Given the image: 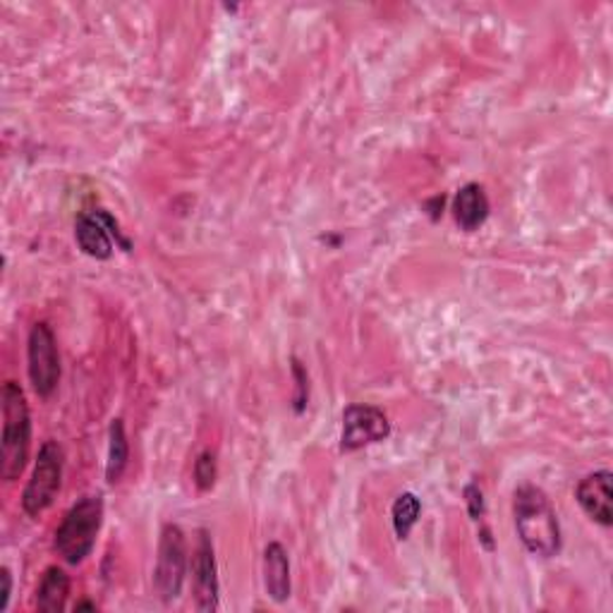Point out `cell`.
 Instances as JSON below:
<instances>
[{"instance_id": "obj_1", "label": "cell", "mask_w": 613, "mask_h": 613, "mask_svg": "<svg viewBox=\"0 0 613 613\" xmlns=\"http://www.w3.org/2000/svg\"><path fill=\"white\" fill-rule=\"evenodd\" d=\"M513 521L517 537L529 554L539 558H554L561 551V523L551 499L535 484H523L513 494Z\"/></svg>"}, {"instance_id": "obj_2", "label": "cell", "mask_w": 613, "mask_h": 613, "mask_svg": "<svg viewBox=\"0 0 613 613\" xmlns=\"http://www.w3.org/2000/svg\"><path fill=\"white\" fill-rule=\"evenodd\" d=\"M32 417L24 391L15 381L3 384V436H0V477L6 482L20 480L30 460Z\"/></svg>"}, {"instance_id": "obj_3", "label": "cell", "mask_w": 613, "mask_h": 613, "mask_svg": "<svg viewBox=\"0 0 613 613\" xmlns=\"http://www.w3.org/2000/svg\"><path fill=\"white\" fill-rule=\"evenodd\" d=\"M103 523V499L99 494L79 499L75 506L65 513L63 523L53 537V549L65 563L79 566L87 556H91L97 544L99 529Z\"/></svg>"}, {"instance_id": "obj_4", "label": "cell", "mask_w": 613, "mask_h": 613, "mask_svg": "<svg viewBox=\"0 0 613 613\" xmlns=\"http://www.w3.org/2000/svg\"><path fill=\"white\" fill-rule=\"evenodd\" d=\"M63 468L65 451L58 441H46L39 448L34 462V472L22 494V511L30 517H39L46 508L53 506L61 486H63Z\"/></svg>"}, {"instance_id": "obj_5", "label": "cell", "mask_w": 613, "mask_h": 613, "mask_svg": "<svg viewBox=\"0 0 613 613\" xmlns=\"http://www.w3.org/2000/svg\"><path fill=\"white\" fill-rule=\"evenodd\" d=\"M26 362H30V381L39 398H51L61 384V352L58 340L46 321L34 324L26 343Z\"/></svg>"}, {"instance_id": "obj_6", "label": "cell", "mask_w": 613, "mask_h": 613, "mask_svg": "<svg viewBox=\"0 0 613 613\" xmlns=\"http://www.w3.org/2000/svg\"><path fill=\"white\" fill-rule=\"evenodd\" d=\"M187 576V541L178 525H166L158 541V558L154 570V590L171 604L180 596Z\"/></svg>"}, {"instance_id": "obj_7", "label": "cell", "mask_w": 613, "mask_h": 613, "mask_svg": "<svg viewBox=\"0 0 613 613\" xmlns=\"http://www.w3.org/2000/svg\"><path fill=\"white\" fill-rule=\"evenodd\" d=\"M75 240L81 252L99 262L113 256V240L130 250V242L118 230V221L106 209L81 211L75 221Z\"/></svg>"}, {"instance_id": "obj_8", "label": "cell", "mask_w": 613, "mask_h": 613, "mask_svg": "<svg viewBox=\"0 0 613 613\" xmlns=\"http://www.w3.org/2000/svg\"><path fill=\"white\" fill-rule=\"evenodd\" d=\"M391 434V422L374 405L352 403L343 413V434H340V451L355 453L364 446L384 441Z\"/></svg>"}, {"instance_id": "obj_9", "label": "cell", "mask_w": 613, "mask_h": 613, "mask_svg": "<svg viewBox=\"0 0 613 613\" xmlns=\"http://www.w3.org/2000/svg\"><path fill=\"white\" fill-rule=\"evenodd\" d=\"M193 588H195V606L201 613H211L218 609V566L214 554V541L207 529H199L197 549L193 558Z\"/></svg>"}, {"instance_id": "obj_10", "label": "cell", "mask_w": 613, "mask_h": 613, "mask_svg": "<svg viewBox=\"0 0 613 613\" xmlns=\"http://www.w3.org/2000/svg\"><path fill=\"white\" fill-rule=\"evenodd\" d=\"M611 480L613 474L609 470H599L580 480L576 489V499L580 508L588 513L590 521L602 527L613 525V506H611Z\"/></svg>"}, {"instance_id": "obj_11", "label": "cell", "mask_w": 613, "mask_h": 613, "mask_svg": "<svg viewBox=\"0 0 613 613\" xmlns=\"http://www.w3.org/2000/svg\"><path fill=\"white\" fill-rule=\"evenodd\" d=\"M264 588L276 604L288 602L293 592L291 558L283 544L278 541H271L264 549Z\"/></svg>"}, {"instance_id": "obj_12", "label": "cell", "mask_w": 613, "mask_h": 613, "mask_svg": "<svg viewBox=\"0 0 613 613\" xmlns=\"http://www.w3.org/2000/svg\"><path fill=\"white\" fill-rule=\"evenodd\" d=\"M489 211H492V207H489V197L480 183H468L458 189L453 199V216L456 223L466 230V233L480 230L486 223Z\"/></svg>"}, {"instance_id": "obj_13", "label": "cell", "mask_w": 613, "mask_h": 613, "mask_svg": "<svg viewBox=\"0 0 613 613\" xmlns=\"http://www.w3.org/2000/svg\"><path fill=\"white\" fill-rule=\"evenodd\" d=\"M67 594H70V578L63 568L51 566L39 582L36 609L44 613H61L67 604Z\"/></svg>"}, {"instance_id": "obj_14", "label": "cell", "mask_w": 613, "mask_h": 613, "mask_svg": "<svg viewBox=\"0 0 613 613\" xmlns=\"http://www.w3.org/2000/svg\"><path fill=\"white\" fill-rule=\"evenodd\" d=\"M130 460V444L122 419L111 422V431H108V462H106V480L108 484H118L120 477L125 474Z\"/></svg>"}, {"instance_id": "obj_15", "label": "cell", "mask_w": 613, "mask_h": 613, "mask_svg": "<svg viewBox=\"0 0 613 613\" xmlns=\"http://www.w3.org/2000/svg\"><path fill=\"white\" fill-rule=\"evenodd\" d=\"M419 513H422V501L413 494V492H405L396 499L393 503V529H396V537L398 539H407L413 533V527L419 521Z\"/></svg>"}, {"instance_id": "obj_16", "label": "cell", "mask_w": 613, "mask_h": 613, "mask_svg": "<svg viewBox=\"0 0 613 613\" xmlns=\"http://www.w3.org/2000/svg\"><path fill=\"white\" fill-rule=\"evenodd\" d=\"M216 456L211 451H204L197 462H195V484L201 489V492H209V489L216 484Z\"/></svg>"}, {"instance_id": "obj_17", "label": "cell", "mask_w": 613, "mask_h": 613, "mask_svg": "<svg viewBox=\"0 0 613 613\" xmlns=\"http://www.w3.org/2000/svg\"><path fill=\"white\" fill-rule=\"evenodd\" d=\"M466 501H468V511L472 515L474 523H482L484 517V496H482V489L477 486L474 482L466 486Z\"/></svg>"}, {"instance_id": "obj_18", "label": "cell", "mask_w": 613, "mask_h": 613, "mask_svg": "<svg viewBox=\"0 0 613 613\" xmlns=\"http://www.w3.org/2000/svg\"><path fill=\"white\" fill-rule=\"evenodd\" d=\"M293 374L297 376V388H299V396H297L295 411H297V413H303V407H305V403H307V398H309V379H307L305 370H303V366H299L297 360H293Z\"/></svg>"}, {"instance_id": "obj_19", "label": "cell", "mask_w": 613, "mask_h": 613, "mask_svg": "<svg viewBox=\"0 0 613 613\" xmlns=\"http://www.w3.org/2000/svg\"><path fill=\"white\" fill-rule=\"evenodd\" d=\"M0 580H3V592H0V611H8L10 596H12V573H10V568L0 570Z\"/></svg>"}, {"instance_id": "obj_20", "label": "cell", "mask_w": 613, "mask_h": 613, "mask_svg": "<svg viewBox=\"0 0 613 613\" xmlns=\"http://www.w3.org/2000/svg\"><path fill=\"white\" fill-rule=\"evenodd\" d=\"M85 609H89V611H97V604H91V602H81V604H77V606H75V611H85Z\"/></svg>"}]
</instances>
